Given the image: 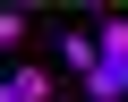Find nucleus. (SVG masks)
I'll use <instances>...</instances> for the list:
<instances>
[{"instance_id": "nucleus-1", "label": "nucleus", "mask_w": 128, "mask_h": 102, "mask_svg": "<svg viewBox=\"0 0 128 102\" xmlns=\"http://www.w3.org/2000/svg\"><path fill=\"white\" fill-rule=\"evenodd\" d=\"M86 102H128V68L120 60H94L86 68Z\"/></svg>"}, {"instance_id": "nucleus-2", "label": "nucleus", "mask_w": 128, "mask_h": 102, "mask_svg": "<svg viewBox=\"0 0 128 102\" xmlns=\"http://www.w3.org/2000/svg\"><path fill=\"white\" fill-rule=\"evenodd\" d=\"M0 102H51V77H34V68H9V77H0Z\"/></svg>"}, {"instance_id": "nucleus-3", "label": "nucleus", "mask_w": 128, "mask_h": 102, "mask_svg": "<svg viewBox=\"0 0 128 102\" xmlns=\"http://www.w3.org/2000/svg\"><path fill=\"white\" fill-rule=\"evenodd\" d=\"M94 60H120L128 68V17H102L94 26Z\"/></svg>"}, {"instance_id": "nucleus-4", "label": "nucleus", "mask_w": 128, "mask_h": 102, "mask_svg": "<svg viewBox=\"0 0 128 102\" xmlns=\"http://www.w3.org/2000/svg\"><path fill=\"white\" fill-rule=\"evenodd\" d=\"M60 60L86 77V68H94V34H86V26H68V34H60Z\"/></svg>"}, {"instance_id": "nucleus-5", "label": "nucleus", "mask_w": 128, "mask_h": 102, "mask_svg": "<svg viewBox=\"0 0 128 102\" xmlns=\"http://www.w3.org/2000/svg\"><path fill=\"white\" fill-rule=\"evenodd\" d=\"M26 43V9H0V51H17Z\"/></svg>"}]
</instances>
